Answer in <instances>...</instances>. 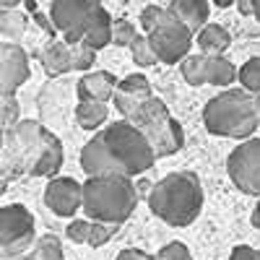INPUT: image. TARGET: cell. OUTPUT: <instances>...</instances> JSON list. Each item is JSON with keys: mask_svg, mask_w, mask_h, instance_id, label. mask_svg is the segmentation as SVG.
Segmentation results:
<instances>
[{"mask_svg": "<svg viewBox=\"0 0 260 260\" xmlns=\"http://www.w3.org/2000/svg\"><path fill=\"white\" fill-rule=\"evenodd\" d=\"M151 96H154V94H151V86H148L146 76L133 73V76H125L122 81H117L112 102H115V107L120 110V115H125V120H130V117H133V112L138 110L146 99H151Z\"/></svg>", "mask_w": 260, "mask_h": 260, "instance_id": "7c38bea8", "label": "cell"}, {"mask_svg": "<svg viewBox=\"0 0 260 260\" xmlns=\"http://www.w3.org/2000/svg\"><path fill=\"white\" fill-rule=\"evenodd\" d=\"M232 3H234V0H213V6H219V8H226Z\"/></svg>", "mask_w": 260, "mask_h": 260, "instance_id": "74e56055", "label": "cell"}, {"mask_svg": "<svg viewBox=\"0 0 260 260\" xmlns=\"http://www.w3.org/2000/svg\"><path fill=\"white\" fill-rule=\"evenodd\" d=\"M234 81V65L224 55H206V83L226 86Z\"/></svg>", "mask_w": 260, "mask_h": 260, "instance_id": "d6986e66", "label": "cell"}, {"mask_svg": "<svg viewBox=\"0 0 260 260\" xmlns=\"http://www.w3.org/2000/svg\"><path fill=\"white\" fill-rule=\"evenodd\" d=\"M34 260H62V245L57 237L47 234V237H42V240L37 242L34 247Z\"/></svg>", "mask_w": 260, "mask_h": 260, "instance_id": "603a6c76", "label": "cell"}, {"mask_svg": "<svg viewBox=\"0 0 260 260\" xmlns=\"http://www.w3.org/2000/svg\"><path fill=\"white\" fill-rule=\"evenodd\" d=\"M42 65H45L47 76H62L73 71V50L68 42H52L47 50L42 52Z\"/></svg>", "mask_w": 260, "mask_h": 260, "instance_id": "9a60e30c", "label": "cell"}, {"mask_svg": "<svg viewBox=\"0 0 260 260\" xmlns=\"http://www.w3.org/2000/svg\"><path fill=\"white\" fill-rule=\"evenodd\" d=\"M252 8H255V18L260 21V0H252Z\"/></svg>", "mask_w": 260, "mask_h": 260, "instance_id": "f35d334b", "label": "cell"}, {"mask_svg": "<svg viewBox=\"0 0 260 260\" xmlns=\"http://www.w3.org/2000/svg\"><path fill=\"white\" fill-rule=\"evenodd\" d=\"M89 232H91V219L89 221H73L68 226V240H73V242H89Z\"/></svg>", "mask_w": 260, "mask_h": 260, "instance_id": "1f68e13d", "label": "cell"}, {"mask_svg": "<svg viewBox=\"0 0 260 260\" xmlns=\"http://www.w3.org/2000/svg\"><path fill=\"white\" fill-rule=\"evenodd\" d=\"M18 122V104L13 99V94L0 91V127H8Z\"/></svg>", "mask_w": 260, "mask_h": 260, "instance_id": "4316f807", "label": "cell"}, {"mask_svg": "<svg viewBox=\"0 0 260 260\" xmlns=\"http://www.w3.org/2000/svg\"><path fill=\"white\" fill-rule=\"evenodd\" d=\"M182 76L192 86L206 83V55H187V57H182Z\"/></svg>", "mask_w": 260, "mask_h": 260, "instance_id": "7402d4cb", "label": "cell"}, {"mask_svg": "<svg viewBox=\"0 0 260 260\" xmlns=\"http://www.w3.org/2000/svg\"><path fill=\"white\" fill-rule=\"evenodd\" d=\"M229 31L219 24H206L201 31H198V47L203 55H221L226 47H229Z\"/></svg>", "mask_w": 260, "mask_h": 260, "instance_id": "ac0fdd59", "label": "cell"}, {"mask_svg": "<svg viewBox=\"0 0 260 260\" xmlns=\"http://www.w3.org/2000/svg\"><path fill=\"white\" fill-rule=\"evenodd\" d=\"M240 83L245 86L247 91H252V94H260V57H252V60H247L242 68H240Z\"/></svg>", "mask_w": 260, "mask_h": 260, "instance_id": "cb8c5ba5", "label": "cell"}, {"mask_svg": "<svg viewBox=\"0 0 260 260\" xmlns=\"http://www.w3.org/2000/svg\"><path fill=\"white\" fill-rule=\"evenodd\" d=\"M117 260H151V257L146 252H141V250H122L117 255Z\"/></svg>", "mask_w": 260, "mask_h": 260, "instance_id": "836d02e7", "label": "cell"}, {"mask_svg": "<svg viewBox=\"0 0 260 260\" xmlns=\"http://www.w3.org/2000/svg\"><path fill=\"white\" fill-rule=\"evenodd\" d=\"M117 224L110 221H91V232H89V245L91 247H102L104 242H110V237L115 234Z\"/></svg>", "mask_w": 260, "mask_h": 260, "instance_id": "f1b7e54d", "label": "cell"}, {"mask_svg": "<svg viewBox=\"0 0 260 260\" xmlns=\"http://www.w3.org/2000/svg\"><path fill=\"white\" fill-rule=\"evenodd\" d=\"M29 260H34V257H29Z\"/></svg>", "mask_w": 260, "mask_h": 260, "instance_id": "b9f144b4", "label": "cell"}, {"mask_svg": "<svg viewBox=\"0 0 260 260\" xmlns=\"http://www.w3.org/2000/svg\"><path fill=\"white\" fill-rule=\"evenodd\" d=\"M237 8H240V13H242V16H255L252 0H237Z\"/></svg>", "mask_w": 260, "mask_h": 260, "instance_id": "e575fe53", "label": "cell"}, {"mask_svg": "<svg viewBox=\"0 0 260 260\" xmlns=\"http://www.w3.org/2000/svg\"><path fill=\"white\" fill-rule=\"evenodd\" d=\"M226 169L232 182L242 192L260 195V138H250L237 146L226 159Z\"/></svg>", "mask_w": 260, "mask_h": 260, "instance_id": "ba28073f", "label": "cell"}, {"mask_svg": "<svg viewBox=\"0 0 260 260\" xmlns=\"http://www.w3.org/2000/svg\"><path fill=\"white\" fill-rule=\"evenodd\" d=\"M45 203L57 216H73L83 206V185L73 177H55L45 190Z\"/></svg>", "mask_w": 260, "mask_h": 260, "instance_id": "8fae6325", "label": "cell"}, {"mask_svg": "<svg viewBox=\"0 0 260 260\" xmlns=\"http://www.w3.org/2000/svg\"><path fill=\"white\" fill-rule=\"evenodd\" d=\"M34 237V216L21 206L11 203L0 208V247H6L11 255L29 247Z\"/></svg>", "mask_w": 260, "mask_h": 260, "instance_id": "9c48e42d", "label": "cell"}, {"mask_svg": "<svg viewBox=\"0 0 260 260\" xmlns=\"http://www.w3.org/2000/svg\"><path fill=\"white\" fill-rule=\"evenodd\" d=\"M203 122L213 136L250 138L260 127V94L234 89L213 96L203 110Z\"/></svg>", "mask_w": 260, "mask_h": 260, "instance_id": "3957f363", "label": "cell"}, {"mask_svg": "<svg viewBox=\"0 0 260 260\" xmlns=\"http://www.w3.org/2000/svg\"><path fill=\"white\" fill-rule=\"evenodd\" d=\"M138 203V190L125 175H89L83 182V211L91 221L122 224Z\"/></svg>", "mask_w": 260, "mask_h": 260, "instance_id": "277c9868", "label": "cell"}, {"mask_svg": "<svg viewBox=\"0 0 260 260\" xmlns=\"http://www.w3.org/2000/svg\"><path fill=\"white\" fill-rule=\"evenodd\" d=\"M156 161L143 130L130 120L112 122L96 133L81 151V167L86 175H125L136 177Z\"/></svg>", "mask_w": 260, "mask_h": 260, "instance_id": "6da1fadb", "label": "cell"}, {"mask_svg": "<svg viewBox=\"0 0 260 260\" xmlns=\"http://www.w3.org/2000/svg\"><path fill=\"white\" fill-rule=\"evenodd\" d=\"M115 86H117V78L107 71H96V73H86L81 81H78V96L81 102L83 99H99V102H107L112 94H115Z\"/></svg>", "mask_w": 260, "mask_h": 260, "instance_id": "4fadbf2b", "label": "cell"}, {"mask_svg": "<svg viewBox=\"0 0 260 260\" xmlns=\"http://www.w3.org/2000/svg\"><path fill=\"white\" fill-rule=\"evenodd\" d=\"M21 3H24V0H0V8H16Z\"/></svg>", "mask_w": 260, "mask_h": 260, "instance_id": "d590c367", "label": "cell"}, {"mask_svg": "<svg viewBox=\"0 0 260 260\" xmlns=\"http://www.w3.org/2000/svg\"><path fill=\"white\" fill-rule=\"evenodd\" d=\"M29 78V57L13 42H0V91L13 94Z\"/></svg>", "mask_w": 260, "mask_h": 260, "instance_id": "30bf717a", "label": "cell"}, {"mask_svg": "<svg viewBox=\"0 0 260 260\" xmlns=\"http://www.w3.org/2000/svg\"><path fill=\"white\" fill-rule=\"evenodd\" d=\"M156 255L164 257V260H190V250H187L182 242H169V245H164Z\"/></svg>", "mask_w": 260, "mask_h": 260, "instance_id": "f546056e", "label": "cell"}, {"mask_svg": "<svg viewBox=\"0 0 260 260\" xmlns=\"http://www.w3.org/2000/svg\"><path fill=\"white\" fill-rule=\"evenodd\" d=\"M252 226L255 229H260V203L255 206V211H252Z\"/></svg>", "mask_w": 260, "mask_h": 260, "instance_id": "8d00e7d4", "label": "cell"}, {"mask_svg": "<svg viewBox=\"0 0 260 260\" xmlns=\"http://www.w3.org/2000/svg\"><path fill=\"white\" fill-rule=\"evenodd\" d=\"M76 117H78V125L86 127V130H94L99 127L104 120H107V102H99V99H83L76 110Z\"/></svg>", "mask_w": 260, "mask_h": 260, "instance_id": "ffe728a7", "label": "cell"}, {"mask_svg": "<svg viewBox=\"0 0 260 260\" xmlns=\"http://www.w3.org/2000/svg\"><path fill=\"white\" fill-rule=\"evenodd\" d=\"M133 39H136V26L130 24V21H125V18L112 21V45L125 47V45H130Z\"/></svg>", "mask_w": 260, "mask_h": 260, "instance_id": "83f0119b", "label": "cell"}, {"mask_svg": "<svg viewBox=\"0 0 260 260\" xmlns=\"http://www.w3.org/2000/svg\"><path fill=\"white\" fill-rule=\"evenodd\" d=\"M60 167H62V143L52 133H47V146L39 154V159H37V164L31 169V175L34 177H50V175H55Z\"/></svg>", "mask_w": 260, "mask_h": 260, "instance_id": "2e32d148", "label": "cell"}, {"mask_svg": "<svg viewBox=\"0 0 260 260\" xmlns=\"http://www.w3.org/2000/svg\"><path fill=\"white\" fill-rule=\"evenodd\" d=\"M83 42L89 47H94V50H102V47H107L112 42V18H110V13H107L104 8L96 11L94 21L89 24V29H86V34H83Z\"/></svg>", "mask_w": 260, "mask_h": 260, "instance_id": "e0dca14e", "label": "cell"}, {"mask_svg": "<svg viewBox=\"0 0 260 260\" xmlns=\"http://www.w3.org/2000/svg\"><path fill=\"white\" fill-rule=\"evenodd\" d=\"M164 8H159V6H146L143 8V13H141V26H143V31H151L159 21L164 18Z\"/></svg>", "mask_w": 260, "mask_h": 260, "instance_id": "4dcf8cb0", "label": "cell"}, {"mask_svg": "<svg viewBox=\"0 0 260 260\" xmlns=\"http://www.w3.org/2000/svg\"><path fill=\"white\" fill-rule=\"evenodd\" d=\"M146 37L151 42V50L156 52L159 62H180L182 57H187L190 45H192V31L169 8L159 24L151 31H146Z\"/></svg>", "mask_w": 260, "mask_h": 260, "instance_id": "8992f818", "label": "cell"}, {"mask_svg": "<svg viewBox=\"0 0 260 260\" xmlns=\"http://www.w3.org/2000/svg\"><path fill=\"white\" fill-rule=\"evenodd\" d=\"M169 11L175 13L190 31H201L208 21V0H175L169 6Z\"/></svg>", "mask_w": 260, "mask_h": 260, "instance_id": "5bb4252c", "label": "cell"}, {"mask_svg": "<svg viewBox=\"0 0 260 260\" xmlns=\"http://www.w3.org/2000/svg\"><path fill=\"white\" fill-rule=\"evenodd\" d=\"M130 52H133V60H136L138 65H154V62H159L156 52L151 50V42H148V37L136 34V39L130 42Z\"/></svg>", "mask_w": 260, "mask_h": 260, "instance_id": "d4e9b609", "label": "cell"}, {"mask_svg": "<svg viewBox=\"0 0 260 260\" xmlns=\"http://www.w3.org/2000/svg\"><path fill=\"white\" fill-rule=\"evenodd\" d=\"M130 122H133L138 130H143V136L148 138L156 159L169 156V154H175V151L182 148V141H185L182 127H180L177 120H172V115L167 112V104L156 96L146 99L133 112Z\"/></svg>", "mask_w": 260, "mask_h": 260, "instance_id": "5b68a950", "label": "cell"}, {"mask_svg": "<svg viewBox=\"0 0 260 260\" xmlns=\"http://www.w3.org/2000/svg\"><path fill=\"white\" fill-rule=\"evenodd\" d=\"M151 260H164V257H159V255H154V257H151Z\"/></svg>", "mask_w": 260, "mask_h": 260, "instance_id": "60d3db41", "label": "cell"}, {"mask_svg": "<svg viewBox=\"0 0 260 260\" xmlns=\"http://www.w3.org/2000/svg\"><path fill=\"white\" fill-rule=\"evenodd\" d=\"M99 8H102L99 0H52L50 18L55 29L62 31L65 42L76 45V42H83V34Z\"/></svg>", "mask_w": 260, "mask_h": 260, "instance_id": "52a82bcc", "label": "cell"}, {"mask_svg": "<svg viewBox=\"0 0 260 260\" xmlns=\"http://www.w3.org/2000/svg\"><path fill=\"white\" fill-rule=\"evenodd\" d=\"M71 50H73V68L76 71H89L94 65L96 50L89 47L86 42H76V45H71Z\"/></svg>", "mask_w": 260, "mask_h": 260, "instance_id": "484cf974", "label": "cell"}, {"mask_svg": "<svg viewBox=\"0 0 260 260\" xmlns=\"http://www.w3.org/2000/svg\"><path fill=\"white\" fill-rule=\"evenodd\" d=\"M3 146H6V136H3V127H0V156H3Z\"/></svg>", "mask_w": 260, "mask_h": 260, "instance_id": "ab89813d", "label": "cell"}, {"mask_svg": "<svg viewBox=\"0 0 260 260\" xmlns=\"http://www.w3.org/2000/svg\"><path fill=\"white\" fill-rule=\"evenodd\" d=\"M148 206L161 221L172 226H187L203 208L201 180L192 172H172L148 192Z\"/></svg>", "mask_w": 260, "mask_h": 260, "instance_id": "7a4b0ae2", "label": "cell"}, {"mask_svg": "<svg viewBox=\"0 0 260 260\" xmlns=\"http://www.w3.org/2000/svg\"><path fill=\"white\" fill-rule=\"evenodd\" d=\"M26 31V16L16 8H0V37L18 39Z\"/></svg>", "mask_w": 260, "mask_h": 260, "instance_id": "44dd1931", "label": "cell"}, {"mask_svg": "<svg viewBox=\"0 0 260 260\" xmlns=\"http://www.w3.org/2000/svg\"><path fill=\"white\" fill-rule=\"evenodd\" d=\"M229 260H260V252L247 247V245H240V247H234V252L229 255Z\"/></svg>", "mask_w": 260, "mask_h": 260, "instance_id": "d6a6232c", "label": "cell"}]
</instances>
